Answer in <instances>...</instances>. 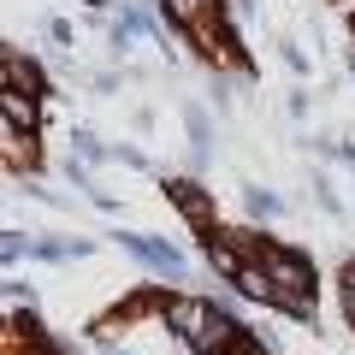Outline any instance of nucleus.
<instances>
[{
	"label": "nucleus",
	"instance_id": "1",
	"mask_svg": "<svg viewBox=\"0 0 355 355\" xmlns=\"http://www.w3.org/2000/svg\"><path fill=\"white\" fill-rule=\"evenodd\" d=\"M261 266L272 272V291H279V302L291 314H308L314 308V272H308V261H296L284 249H261Z\"/></svg>",
	"mask_w": 355,
	"mask_h": 355
},
{
	"label": "nucleus",
	"instance_id": "2",
	"mask_svg": "<svg viewBox=\"0 0 355 355\" xmlns=\"http://www.w3.org/2000/svg\"><path fill=\"white\" fill-rule=\"evenodd\" d=\"M160 314H166V326H172L178 338H184V343L196 349V343H202L207 331H214L219 308H214V302H202V296H166V308H160Z\"/></svg>",
	"mask_w": 355,
	"mask_h": 355
},
{
	"label": "nucleus",
	"instance_id": "3",
	"mask_svg": "<svg viewBox=\"0 0 355 355\" xmlns=\"http://www.w3.org/2000/svg\"><path fill=\"white\" fill-rule=\"evenodd\" d=\"M125 249H137L154 272H166V279H184V254L166 249V243H154V237H125Z\"/></svg>",
	"mask_w": 355,
	"mask_h": 355
},
{
	"label": "nucleus",
	"instance_id": "4",
	"mask_svg": "<svg viewBox=\"0 0 355 355\" xmlns=\"http://www.w3.org/2000/svg\"><path fill=\"white\" fill-rule=\"evenodd\" d=\"M0 113H6V125H24V130H36V95H30V89H6V95H0Z\"/></svg>",
	"mask_w": 355,
	"mask_h": 355
},
{
	"label": "nucleus",
	"instance_id": "5",
	"mask_svg": "<svg viewBox=\"0 0 355 355\" xmlns=\"http://www.w3.org/2000/svg\"><path fill=\"white\" fill-rule=\"evenodd\" d=\"M166 196H172V202L184 207V219H190V225H214V207H207V196L196 190V184H172Z\"/></svg>",
	"mask_w": 355,
	"mask_h": 355
},
{
	"label": "nucleus",
	"instance_id": "6",
	"mask_svg": "<svg viewBox=\"0 0 355 355\" xmlns=\"http://www.w3.org/2000/svg\"><path fill=\"white\" fill-rule=\"evenodd\" d=\"M6 89H36V71L18 65V53H6Z\"/></svg>",
	"mask_w": 355,
	"mask_h": 355
},
{
	"label": "nucleus",
	"instance_id": "7",
	"mask_svg": "<svg viewBox=\"0 0 355 355\" xmlns=\"http://www.w3.org/2000/svg\"><path fill=\"white\" fill-rule=\"evenodd\" d=\"M6 160H24V166L36 160V148H30V137H18L12 125H6Z\"/></svg>",
	"mask_w": 355,
	"mask_h": 355
},
{
	"label": "nucleus",
	"instance_id": "8",
	"mask_svg": "<svg viewBox=\"0 0 355 355\" xmlns=\"http://www.w3.org/2000/svg\"><path fill=\"white\" fill-rule=\"evenodd\" d=\"M343 308H349V320H355V279H349V291H343Z\"/></svg>",
	"mask_w": 355,
	"mask_h": 355
},
{
	"label": "nucleus",
	"instance_id": "9",
	"mask_svg": "<svg viewBox=\"0 0 355 355\" xmlns=\"http://www.w3.org/2000/svg\"><path fill=\"white\" fill-rule=\"evenodd\" d=\"M107 355H125V349H107Z\"/></svg>",
	"mask_w": 355,
	"mask_h": 355
},
{
	"label": "nucleus",
	"instance_id": "10",
	"mask_svg": "<svg viewBox=\"0 0 355 355\" xmlns=\"http://www.w3.org/2000/svg\"><path fill=\"white\" fill-rule=\"evenodd\" d=\"M349 272H355V266H349Z\"/></svg>",
	"mask_w": 355,
	"mask_h": 355
}]
</instances>
